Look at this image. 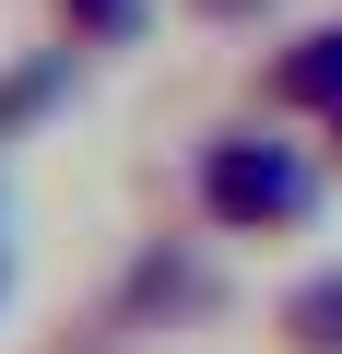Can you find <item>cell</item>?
I'll return each mask as SVG.
<instances>
[{
    "label": "cell",
    "instance_id": "1",
    "mask_svg": "<svg viewBox=\"0 0 342 354\" xmlns=\"http://www.w3.org/2000/svg\"><path fill=\"white\" fill-rule=\"evenodd\" d=\"M189 189H201L213 236H295L319 213V165L295 142H272V130H213L201 165H189Z\"/></svg>",
    "mask_w": 342,
    "mask_h": 354
},
{
    "label": "cell",
    "instance_id": "2",
    "mask_svg": "<svg viewBox=\"0 0 342 354\" xmlns=\"http://www.w3.org/2000/svg\"><path fill=\"white\" fill-rule=\"evenodd\" d=\"M260 95H272L283 118H319V130H342V24H307L295 48H272Z\"/></svg>",
    "mask_w": 342,
    "mask_h": 354
},
{
    "label": "cell",
    "instance_id": "3",
    "mask_svg": "<svg viewBox=\"0 0 342 354\" xmlns=\"http://www.w3.org/2000/svg\"><path fill=\"white\" fill-rule=\"evenodd\" d=\"M272 330H283V354H342V260L307 272V283L272 307Z\"/></svg>",
    "mask_w": 342,
    "mask_h": 354
},
{
    "label": "cell",
    "instance_id": "4",
    "mask_svg": "<svg viewBox=\"0 0 342 354\" xmlns=\"http://www.w3.org/2000/svg\"><path fill=\"white\" fill-rule=\"evenodd\" d=\"M142 12H153V0H59V36L71 48H130Z\"/></svg>",
    "mask_w": 342,
    "mask_h": 354
},
{
    "label": "cell",
    "instance_id": "5",
    "mask_svg": "<svg viewBox=\"0 0 342 354\" xmlns=\"http://www.w3.org/2000/svg\"><path fill=\"white\" fill-rule=\"evenodd\" d=\"M59 95H71V59H24V71H12V83H0V142H12V130H24V118H48V106H59Z\"/></svg>",
    "mask_w": 342,
    "mask_h": 354
},
{
    "label": "cell",
    "instance_id": "6",
    "mask_svg": "<svg viewBox=\"0 0 342 354\" xmlns=\"http://www.w3.org/2000/svg\"><path fill=\"white\" fill-rule=\"evenodd\" d=\"M178 12H189V24H260L272 0H178Z\"/></svg>",
    "mask_w": 342,
    "mask_h": 354
}]
</instances>
